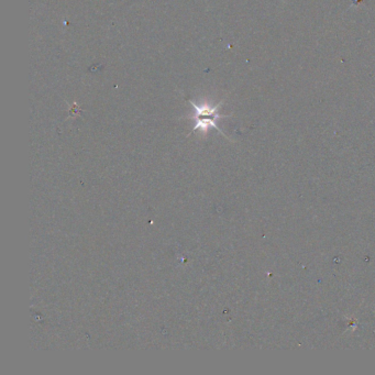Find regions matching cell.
Here are the masks:
<instances>
[{"instance_id": "1", "label": "cell", "mask_w": 375, "mask_h": 375, "mask_svg": "<svg viewBox=\"0 0 375 375\" xmlns=\"http://www.w3.org/2000/svg\"><path fill=\"white\" fill-rule=\"evenodd\" d=\"M189 103L193 106L194 115L189 116L188 118L195 120V126L193 128V131L200 130L201 132L207 133L210 128H215L223 135L220 128L217 126V121L219 119L228 117V116H221L218 113L219 108L222 105V101L218 102L217 105H211V103L207 101L201 102L200 105H197L196 102L192 100H189Z\"/></svg>"}]
</instances>
